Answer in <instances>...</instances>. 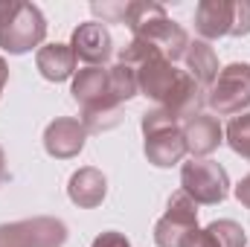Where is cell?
<instances>
[{"label":"cell","instance_id":"cell-16","mask_svg":"<svg viewBox=\"0 0 250 247\" xmlns=\"http://www.w3.org/2000/svg\"><path fill=\"white\" fill-rule=\"evenodd\" d=\"M184 64H187V73L204 87V90L212 87V82L218 79V70H221L215 50H212L207 41H201V38L189 41L187 53H184Z\"/></svg>","mask_w":250,"mask_h":247},{"label":"cell","instance_id":"cell-20","mask_svg":"<svg viewBox=\"0 0 250 247\" xmlns=\"http://www.w3.org/2000/svg\"><path fill=\"white\" fill-rule=\"evenodd\" d=\"M166 18V9L160 3H151V0H131L128 9H125V26L131 29V35L137 38L146 26H151L154 21Z\"/></svg>","mask_w":250,"mask_h":247},{"label":"cell","instance_id":"cell-5","mask_svg":"<svg viewBox=\"0 0 250 247\" xmlns=\"http://www.w3.org/2000/svg\"><path fill=\"white\" fill-rule=\"evenodd\" d=\"M181 186L195 204H204V206H212V204H221L227 195H230V178L224 172L221 163L215 160H189L181 169Z\"/></svg>","mask_w":250,"mask_h":247},{"label":"cell","instance_id":"cell-22","mask_svg":"<svg viewBox=\"0 0 250 247\" xmlns=\"http://www.w3.org/2000/svg\"><path fill=\"white\" fill-rule=\"evenodd\" d=\"M90 9H93L96 18H102V23H125V9H128V3H123V0H102V3L93 0Z\"/></svg>","mask_w":250,"mask_h":247},{"label":"cell","instance_id":"cell-13","mask_svg":"<svg viewBox=\"0 0 250 247\" xmlns=\"http://www.w3.org/2000/svg\"><path fill=\"white\" fill-rule=\"evenodd\" d=\"M67 195L76 206L82 209H93L105 201L108 195V178L96 169V166H82L79 172L70 175L67 181Z\"/></svg>","mask_w":250,"mask_h":247},{"label":"cell","instance_id":"cell-26","mask_svg":"<svg viewBox=\"0 0 250 247\" xmlns=\"http://www.w3.org/2000/svg\"><path fill=\"white\" fill-rule=\"evenodd\" d=\"M6 82H9V67H6V62H3V56H0V96H3Z\"/></svg>","mask_w":250,"mask_h":247},{"label":"cell","instance_id":"cell-19","mask_svg":"<svg viewBox=\"0 0 250 247\" xmlns=\"http://www.w3.org/2000/svg\"><path fill=\"white\" fill-rule=\"evenodd\" d=\"M108 96H111L117 105H125V102H131L134 96H140L137 73H134L131 64L117 62L114 67H108Z\"/></svg>","mask_w":250,"mask_h":247},{"label":"cell","instance_id":"cell-14","mask_svg":"<svg viewBox=\"0 0 250 247\" xmlns=\"http://www.w3.org/2000/svg\"><path fill=\"white\" fill-rule=\"evenodd\" d=\"M207 105V90L189 76L187 70L181 73V79H178V87L172 90V96L166 99V105H163V111L166 114H172L178 123L184 125L189 117H195V114H201V108Z\"/></svg>","mask_w":250,"mask_h":247},{"label":"cell","instance_id":"cell-7","mask_svg":"<svg viewBox=\"0 0 250 247\" xmlns=\"http://www.w3.org/2000/svg\"><path fill=\"white\" fill-rule=\"evenodd\" d=\"M198 204L189 198L184 189H178L169 204L163 218L154 224V245L157 247H184L192 233H198Z\"/></svg>","mask_w":250,"mask_h":247},{"label":"cell","instance_id":"cell-8","mask_svg":"<svg viewBox=\"0 0 250 247\" xmlns=\"http://www.w3.org/2000/svg\"><path fill=\"white\" fill-rule=\"evenodd\" d=\"M70 50L87 67H102L114 56V38H111V32L102 21H87V23H79L73 29Z\"/></svg>","mask_w":250,"mask_h":247},{"label":"cell","instance_id":"cell-1","mask_svg":"<svg viewBox=\"0 0 250 247\" xmlns=\"http://www.w3.org/2000/svg\"><path fill=\"white\" fill-rule=\"evenodd\" d=\"M120 62L134 67L140 96L157 102V108L166 105V99L172 96V90L178 87V79L184 73V70L175 67V62H169L154 44L140 41V38H131L125 44L123 53H120Z\"/></svg>","mask_w":250,"mask_h":247},{"label":"cell","instance_id":"cell-10","mask_svg":"<svg viewBox=\"0 0 250 247\" xmlns=\"http://www.w3.org/2000/svg\"><path fill=\"white\" fill-rule=\"evenodd\" d=\"M236 0H201L195 6V32L201 41H218L233 32Z\"/></svg>","mask_w":250,"mask_h":247},{"label":"cell","instance_id":"cell-15","mask_svg":"<svg viewBox=\"0 0 250 247\" xmlns=\"http://www.w3.org/2000/svg\"><path fill=\"white\" fill-rule=\"evenodd\" d=\"M76 53L70 50V44H44L35 53V67L47 82H67L76 76Z\"/></svg>","mask_w":250,"mask_h":247},{"label":"cell","instance_id":"cell-3","mask_svg":"<svg viewBox=\"0 0 250 247\" xmlns=\"http://www.w3.org/2000/svg\"><path fill=\"white\" fill-rule=\"evenodd\" d=\"M143 137H146V157L157 169H172L187 157V140H184V125L163 108H151L140 120Z\"/></svg>","mask_w":250,"mask_h":247},{"label":"cell","instance_id":"cell-11","mask_svg":"<svg viewBox=\"0 0 250 247\" xmlns=\"http://www.w3.org/2000/svg\"><path fill=\"white\" fill-rule=\"evenodd\" d=\"M184 140H187V154H192L195 160H204L224 143V128L215 117L201 111L184 123Z\"/></svg>","mask_w":250,"mask_h":247},{"label":"cell","instance_id":"cell-4","mask_svg":"<svg viewBox=\"0 0 250 247\" xmlns=\"http://www.w3.org/2000/svg\"><path fill=\"white\" fill-rule=\"evenodd\" d=\"M207 105L218 117H239L250 108V64L233 62L218 70V79L207 90Z\"/></svg>","mask_w":250,"mask_h":247},{"label":"cell","instance_id":"cell-23","mask_svg":"<svg viewBox=\"0 0 250 247\" xmlns=\"http://www.w3.org/2000/svg\"><path fill=\"white\" fill-rule=\"evenodd\" d=\"M233 38L250 35V0H236V15H233Z\"/></svg>","mask_w":250,"mask_h":247},{"label":"cell","instance_id":"cell-27","mask_svg":"<svg viewBox=\"0 0 250 247\" xmlns=\"http://www.w3.org/2000/svg\"><path fill=\"white\" fill-rule=\"evenodd\" d=\"M6 181V154H3V148H0V184Z\"/></svg>","mask_w":250,"mask_h":247},{"label":"cell","instance_id":"cell-17","mask_svg":"<svg viewBox=\"0 0 250 247\" xmlns=\"http://www.w3.org/2000/svg\"><path fill=\"white\" fill-rule=\"evenodd\" d=\"M70 93L73 99L87 108V105H96L102 99H111L108 96V67H84L73 76V84H70ZM114 102V99H111Z\"/></svg>","mask_w":250,"mask_h":247},{"label":"cell","instance_id":"cell-21","mask_svg":"<svg viewBox=\"0 0 250 247\" xmlns=\"http://www.w3.org/2000/svg\"><path fill=\"white\" fill-rule=\"evenodd\" d=\"M224 137H227V145H230L239 157L250 160V111L233 117V120L227 123V128H224Z\"/></svg>","mask_w":250,"mask_h":247},{"label":"cell","instance_id":"cell-18","mask_svg":"<svg viewBox=\"0 0 250 247\" xmlns=\"http://www.w3.org/2000/svg\"><path fill=\"white\" fill-rule=\"evenodd\" d=\"M120 108H123V105H117V102H111V99H102V102H96V105L82 108V125H84V131H87V134H102V131L117 128V125L123 123Z\"/></svg>","mask_w":250,"mask_h":247},{"label":"cell","instance_id":"cell-24","mask_svg":"<svg viewBox=\"0 0 250 247\" xmlns=\"http://www.w3.org/2000/svg\"><path fill=\"white\" fill-rule=\"evenodd\" d=\"M90 247H131V242L125 239L123 233H117V230H105V233H99L93 239Z\"/></svg>","mask_w":250,"mask_h":247},{"label":"cell","instance_id":"cell-9","mask_svg":"<svg viewBox=\"0 0 250 247\" xmlns=\"http://www.w3.org/2000/svg\"><path fill=\"white\" fill-rule=\"evenodd\" d=\"M84 143H87V131H84L82 120H76V117H56L44 128V148L56 160L79 157Z\"/></svg>","mask_w":250,"mask_h":247},{"label":"cell","instance_id":"cell-2","mask_svg":"<svg viewBox=\"0 0 250 247\" xmlns=\"http://www.w3.org/2000/svg\"><path fill=\"white\" fill-rule=\"evenodd\" d=\"M47 38V18L35 3L0 0V50L9 56H23L41 47Z\"/></svg>","mask_w":250,"mask_h":247},{"label":"cell","instance_id":"cell-25","mask_svg":"<svg viewBox=\"0 0 250 247\" xmlns=\"http://www.w3.org/2000/svg\"><path fill=\"white\" fill-rule=\"evenodd\" d=\"M233 192H236L239 204H245V206L250 209V175H245V178H242V181L236 184V189H233Z\"/></svg>","mask_w":250,"mask_h":247},{"label":"cell","instance_id":"cell-6","mask_svg":"<svg viewBox=\"0 0 250 247\" xmlns=\"http://www.w3.org/2000/svg\"><path fill=\"white\" fill-rule=\"evenodd\" d=\"M67 224L53 215L0 224V247H64Z\"/></svg>","mask_w":250,"mask_h":247},{"label":"cell","instance_id":"cell-12","mask_svg":"<svg viewBox=\"0 0 250 247\" xmlns=\"http://www.w3.org/2000/svg\"><path fill=\"white\" fill-rule=\"evenodd\" d=\"M137 38H140V41L154 44V47H157V50H160L169 62L184 59V53H187V47H189L187 29H184L178 21H172L169 15H166V18H160V21H154L151 26H146Z\"/></svg>","mask_w":250,"mask_h":247}]
</instances>
